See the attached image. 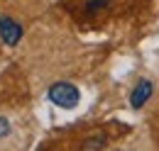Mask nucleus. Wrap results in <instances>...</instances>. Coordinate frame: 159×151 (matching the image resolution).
<instances>
[{"mask_svg":"<svg viewBox=\"0 0 159 151\" xmlns=\"http://www.w3.org/2000/svg\"><path fill=\"white\" fill-rule=\"evenodd\" d=\"M47 97L57 105V107H64V110H71L76 107L81 100V90L74 85V83H66V80H59L54 85H49L47 90Z\"/></svg>","mask_w":159,"mask_h":151,"instance_id":"f257e3e1","label":"nucleus"},{"mask_svg":"<svg viewBox=\"0 0 159 151\" xmlns=\"http://www.w3.org/2000/svg\"><path fill=\"white\" fill-rule=\"evenodd\" d=\"M0 39L5 46H17L22 39V24L7 15H0Z\"/></svg>","mask_w":159,"mask_h":151,"instance_id":"f03ea898","label":"nucleus"},{"mask_svg":"<svg viewBox=\"0 0 159 151\" xmlns=\"http://www.w3.org/2000/svg\"><path fill=\"white\" fill-rule=\"evenodd\" d=\"M152 93H154V83L149 78H139L135 83V88L130 90V107L132 110H142L144 102L152 97Z\"/></svg>","mask_w":159,"mask_h":151,"instance_id":"7ed1b4c3","label":"nucleus"},{"mask_svg":"<svg viewBox=\"0 0 159 151\" xmlns=\"http://www.w3.org/2000/svg\"><path fill=\"white\" fill-rule=\"evenodd\" d=\"M110 5V0H88L86 5H83V10H86V15H96L100 10H105Z\"/></svg>","mask_w":159,"mask_h":151,"instance_id":"20e7f679","label":"nucleus"},{"mask_svg":"<svg viewBox=\"0 0 159 151\" xmlns=\"http://www.w3.org/2000/svg\"><path fill=\"white\" fill-rule=\"evenodd\" d=\"M10 132H12V124H10V119L0 114V139H5V136H10Z\"/></svg>","mask_w":159,"mask_h":151,"instance_id":"39448f33","label":"nucleus"},{"mask_svg":"<svg viewBox=\"0 0 159 151\" xmlns=\"http://www.w3.org/2000/svg\"><path fill=\"white\" fill-rule=\"evenodd\" d=\"M98 146H105V139H103V134H100L98 139H88V141H83V149H98Z\"/></svg>","mask_w":159,"mask_h":151,"instance_id":"423d86ee","label":"nucleus"}]
</instances>
